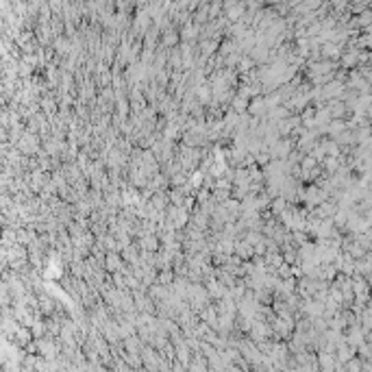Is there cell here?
Listing matches in <instances>:
<instances>
[{
  "label": "cell",
  "mask_w": 372,
  "mask_h": 372,
  "mask_svg": "<svg viewBox=\"0 0 372 372\" xmlns=\"http://www.w3.org/2000/svg\"><path fill=\"white\" fill-rule=\"evenodd\" d=\"M7 140V129L5 127H0V144H3Z\"/></svg>",
  "instance_id": "6da1fadb"
}]
</instances>
